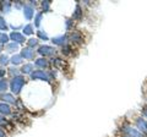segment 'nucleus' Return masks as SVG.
<instances>
[{"label":"nucleus","mask_w":147,"mask_h":137,"mask_svg":"<svg viewBox=\"0 0 147 137\" xmlns=\"http://www.w3.org/2000/svg\"><path fill=\"white\" fill-rule=\"evenodd\" d=\"M25 85V79L21 76H17V77H13L12 81H11V89L13 93H18L22 88V86Z\"/></svg>","instance_id":"f257e3e1"},{"label":"nucleus","mask_w":147,"mask_h":137,"mask_svg":"<svg viewBox=\"0 0 147 137\" xmlns=\"http://www.w3.org/2000/svg\"><path fill=\"white\" fill-rule=\"evenodd\" d=\"M39 54H42L44 56H48V55H53L55 53V49L52 48V47H48V45H44V47H40L39 50H38Z\"/></svg>","instance_id":"f03ea898"},{"label":"nucleus","mask_w":147,"mask_h":137,"mask_svg":"<svg viewBox=\"0 0 147 137\" xmlns=\"http://www.w3.org/2000/svg\"><path fill=\"white\" fill-rule=\"evenodd\" d=\"M31 77H32V79H33V80H37V79L48 80V76H47V74H45L44 71H42V70H38V71L32 72V74H31Z\"/></svg>","instance_id":"7ed1b4c3"},{"label":"nucleus","mask_w":147,"mask_h":137,"mask_svg":"<svg viewBox=\"0 0 147 137\" xmlns=\"http://www.w3.org/2000/svg\"><path fill=\"white\" fill-rule=\"evenodd\" d=\"M33 55H34V53H33V50H32L31 48L22 49V52H21V56L25 58V59H32Z\"/></svg>","instance_id":"20e7f679"},{"label":"nucleus","mask_w":147,"mask_h":137,"mask_svg":"<svg viewBox=\"0 0 147 137\" xmlns=\"http://www.w3.org/2000/svg\"><path fill=\"white\" fill-rule=\"evenodd\" d=\"M11 39H13L15 42H17V43H22V42H25V37L22 36L21 33H18V32H12L11 33Z\"/></svg>","instance_id":"39448f33"},{"label":"nucleus","mask_w":147,"mask_h":137,"mask_svg":"<svg viewBox=\"0 0 147 137\" xmlns=\"http://www.w3.org/2000/svg\"><path fill=\"white\" fill-rule=\"evenodd\" d=\"M24 13H25V16H26L27 20H31L32 16H33V9H32L30 5H26L24 7Z\"/></svg>","instance_id":"423d86ee"},{"label":"nucleus","mask_w":147,"mask_h":137,"mask_svg":"<svg viewBox=\"0 0 147 137\" xmlns=\"http://www.w3.org/2000/svg\"><path fill=\"white\" fill-rule=\"evenodd\" d=\"M10 107L7 105V104L5 103H1L0 104V113L1 114H5V115H7V114H10Z\"/></svg>","instance_id":"0eeeda50"},{"label":"nucleus","mask_w":147,"mask_h":137,"mask_svg":"<svg viewBox=\"0 0 147 137\" xmlns=\"http://www.w3.org/2000/svg\"><path fill=\"white\" fill-rule=\"evenodd\" d=\"M3 100L4 102H7V103H15V98H13L12 94H4Z\"/></svg>","instance_id":"6e6552de"},{"label":"nucleus","mask_w":147,"mask_h":137,"mask_svg":"<svg viewBox=\"0 0 147 137\" xmlns=\"http://www.w3.org/2000/svg\"><path fill=\"white\" fill-rule=\"evenodd\" d=\"M36 65H37V66H39V67H45V66L48 65V62H47V60H45V59L40 58V59H37Z\"/></svg>","instance_id":"1a4fd4ad"},{"label":"nucleus","mask_w":147,"mask_h":137,"mask_svg":"<svg viewBox=\"0 0 147 137\" xmlns=\"http://www.w3.org/2000/svg\"><path fill=\"white\" fill-rule=\"evenodd\" d=\"M10 7H11V4L9 1H3L1 3V9L4 12H9L10 11Z\"/></svg>","instance_id":"9d476101"},{"label":"nucleus","mask_w":147,"mask_h":137,"mask_svg":"<svg viewBox=\"0 0 147 137\" xmlns=\"http://www.w3.org/2000/svg\"><path fill=\"white\" fill-rule=\"evenodd\" d=\"M32 68H33V65H32V64H27V65L22 67V72H24V74H31Z\"/></svg>","instance_id":"9b49d317"},{"label":"nucleus","mask_w":147,"mask_h":137,"mask_svg":"<svg viewBox=\"0 0 147 137\" xmlns=\"http://www.w3.org/2000/svg\"><path fill=\"white\" fill-rule=\"evenodd\" d=\"M17 44L13 42V43H10V44H7L6 45V50L7 52H10V53H12V52H15V50H17Z\"/></svg>","instance_id":"f8f14e48"},{"label":"nucleus","mask_w":147,"mask_h":137,"mask_svg":"<svg viewBox=\"0 0 147 137\" xmlns=\"http://www.w3.org/2000/svg\"><path fill=\"white\" fill-rule=\"evenodd\" d=\"M64 42H65V36H60V37H57L53 39V43L55 44H64Z\"/></svg>","instance_id":"ddd939ff"},{"label":"nucleus","mask_w":147,"mask_h":137,"mask_svg":"<svg viewBox=\"0 0 147 137\" xmlns=\"http://www.w3.org/2000/svg\"><path fill=\"white\" fill-rule=\"evenodd\" d=\"M11 61H12V64H20L22 61V56L21 55H13Z\"/></svg>","instance_id":"4468645a"},{"label":"nucleus","mask_w":147,"mask_h":137,"mask_svg":"<svg viewBox=\"0 0 147 137\" xmlns=\"http://www.w3.org/2000/svg\"><path fill=\"white\" fill-rule=\"evenodd\" d=\"M7 88V83H6V81L5 80H1L0 81V92H4Z\"/></svg>","instance_id":"2eb2a0df"},{"label":"nucleus","mask_w":147,"mask_h":137,"mask_svg":"<svg viewBox=\"0 0 147 137\" xmlns=\"http://www.w3.org/2000/svg\"><path fill=\"white\" fill-rule=\"evenodd\" d=\"M9 40V37L5 33H0V43H6Z\"/></svg>","instance_id":"dca6fc26"},{"label":"nucleus","mask_w":147,"mask_h":137,"mask_svg":"<svg viewBox=\"0 0 147 137\" xmlns=\"http://www.w3.org/2000/svg\"><path fill=\"white\" fill-rule=\"evenodd\" d=\"M7 26H6V22L4 21V19L0 16V30H6Z\"/></svg>","instance_id":"f3484780"},{"label":"nucleus","mask_w":147,"mask_h":137,"mask_svg":"<svg viewBox=\"0 0 147 137\" xmlns=\"http://www.w3.org/2000/svg\"><path fill=\"white\" fill-rule=\"evenodd\" d=\"M32 30H33V27H32L31 25H28V26H26V27H25V30H24V32H25V34H31V33H32V32H33V31H32Z\"/></svg>","instance_id":"a211bd4d"},{"label":"nucleus","mask_w":147,"mask_h":137,"mask_svg":"<svg viewBox=\"0 0 147 137\" xmlns=\"http://www.w3.org/2000/svg\"><path fill=\"white\" fill-rule=\"evenodd\" d=\"M0 64H3V65H6V64H7V56L6 55H1V56H0Z\"/></svg>","instance_id":"6ab92c4d"},{"label":"nucleus","mask_w":147,"mask_h":137,"mask_svg":"<svg viewBox=\"0 0 147 137\" xmlns=\"http://www.w3.org/2000/svg\"><path fill=\"white\" fill-rule=\"evenodd\" d=\"M37 43H38V40H37V39H33V38L28 40V45H30V48H31V47H36Z\"/></svg>","instance_id":"aec40b11"},{"label":"nucleus","mask_w":147,"mask_h":137,"mask_svg":"<svg viewBox=\"0 0 147 137\" xmlns=\"http://www.w3.org/2000/svg\"><path fill=\"white\" fill-rule=\"evenodd\" d=\"M38 36L40 38H43V39H48V36L44 33V32H42V31H38Z\"/></svg>","instance_id":"412c9836"},{"label":"nucleus","mask_w":147,"mask_h":137,"mask_svg":"<svg viewBox=\"0 0 147 137\" xmlns=\"http://www.w3.org/2000/svg\"><path fill=\"white\" fill-rule=\"evenodd\" d=\"M40 19H42V13H38V15H37V19H36V26H39Z\"/></svg>","instance_id":"4be33fe9"},{"label":"nucleus","mask_w":147,"mask_h":137,"mask_svg":"<svg viewBox=\"0 0 147 137\" xmlns=\"http://www.w3.org/2000/svg\"><path fill=\"white\" fill-rule=\"evenodd\" d=\"M48 7H49V1H44L43 3V9L44 10H48Z\"/></svg>","instance_id":"5701e85b"},{"label":"nucleus","mask_w":147,"mask_h":137,"mask_svg":"<svg viewBox=\"0 0 147 137\" xmlns=\"http://www.w3.org/2000/svg\"><path fill=\"white\" fill-rule=\"evenodd\" d=\"M0 137H5V132H4L1 129H0Z\"/></svg>","instance_id":"b1692460"},{"label":"nucleus","mask_w":147,"mask_h":137,"mask_svg":"<svg viewBox=\"0 0 147 137\" xmlns=\"http://www.w3.org/2000/svg\"><path fill=\"white\" fill-rule=\"evenodd\" d=\"M4 75H5V71H4V70H0V77H3Z\"/></svg>","instance_id":"393cba45"},{"label":"nucleus","mask_w":147,"mask_h":137,"mask_svg":"<svg viewBox=\"0 0 147 137\" xmlns=\"http://www.w3.org/2000/svg\"><path fill=\"white\" fill-rule=\"evenodd\" d=\"M0 124H5V119L0 118Z\"/></svg>","instance_id":"a878e982"},{"label":"nucleus","mask_w":147,"mask_h":137,"mask_svg":"<svg viewBox=\"0 0 147 137\" xmlns=\"http://www.w3.org/2000/svg\"><path fill=\"white\" fill-rule=\"evenodd\" d=\"M0 52H1V45H0Z\"/></svg>","instance_id":"bb28decb"}]
</instances>
